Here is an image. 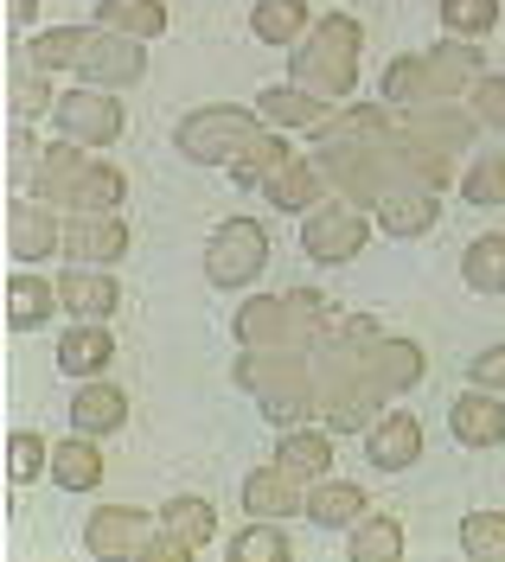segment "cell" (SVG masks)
Listing matches in <instances>:
<instances>
[{"label":"cell","instance_id":"6da1fadb","mask_svg":"<svg viewBox=\"0 0 505 562\" xmlns=\"http://www.w3.org/2000/svg\"><path fill=\"white\" fill-rule=\"evenodd\" d=\"M333 307H326L321 288H289V294H250L237 307V346H262V351H314Z\"/></svg>","mask_w":505,"mask_h":562},{"label":"cell","instance_id":"7a4b0ae2","mask_svg":"<svg viewBox=\"0 0 505 562\" xmlns=\"http://www.w3.org/2000/svg\"><path fill=\"white\" fill-rule=\"evenodd\" d=\"M237 390H250L256 409L269 422H307V409L321 403V384H314V364H307V351H262V346H244L237 358Z\"/></svg>","mask_w":505,"mask_h":562},{"label":"cell","instance_id":"3957f363","mask_svg":"<svg viewBox=\"0 0 505 562\" xmlns=\"http://www.w3.org/2000/svg\"><path fill=\"white\" fill-rule=\"evenodd\" d=\"M359 52H364V26L352 13H326L307 26V38L294 45V83L301 90H314L326 103H339V97H352V83H359Z\"/></svg>","mask_w":505,"mask_h":562},{"label":"cell","instance_id":"277c9868","mask_svg":"<svg viewBox=\"0 0 505 562\" xmlns=\"http://www.w3.org/2000/svg\"><path fill=\"white\" fill-rule=\"evenodd\" d=\"M33 199L71 205V211H115L128 199V179L115 173V167L83 160L77 140H58V147H45V160L33 167Z\"/></svg>","mask_w":505,"mask_h":562},{"label":"cell","instance_id":"5b68a950","mask_svg":"<svg viewBox=\"0 0 505 562\" xmlns=\"http://www.w3.org/2000/svg\"><path fill=\"white\" fill-rule=\"evenodd\" d=\"M256 109H237V103H205L192 109L180 122V135H173V147H180L192 167H231L237 160V147L256 135Z\"/></svg>","mask_w":505,"mask_h":562},{"label":"cell","instance_id":"8992f818","mask_svg":"<svg viewBox=\"0 0 505 562\" xmlns=\"http://www.w3.org/2000/svg\"><path fill=\"white\" fill-rule=\"evenodd\" d=\"M262 269H269V237H262V224H256V217L217 224L212 244H205V281H217V288H250Z\"/></svg>","mask_w":505,"mask_h":562},{"label":"cell","instance_id":"52a82bcc","mask_svg":"<svg viewBox=\"0 0 505 562\" xmlns=\"http://www.w3.org/2000/svg\"><path fill=\"white\" fill-rule=\"evenodd\" d=\"M371 237V224H364V205L352 199H326V205L307 211V231H301V249L314 256V262H352Z\"/></svg>","mask_w":505,"mask_h":562},{"label":"cell","instance_id":"ba28073f","mask_svg":"<svg viewBox=\"0 0 505 562\" xmlns=\"http://www.w3.org/2000/svg\"><path fill=\"white\" fill-rule=\"evenodd\" d=\"M77 77H90L97 90H128V83H142L147 77V38L97 26V38H90L83 58H77Z\"/></svg>","mask_w":505,"mask_h":562},{"label":"cell","instance_id":"9c48e42d","mask_svg":"<svg viewBox=\"0 0 505 562\" xmlns=\"http://www.w3.org/2000/svg\"><path fill=\"white\" fill-rule=\"evenodd\" d=\"M52 122H58V135L77 140V147H109V140L122 135V103L97 90V83H83L71 97H58L52 103Z\"/></svg>","mask_w":505,"mask_h":562},{"label":"cell","instance_id":"30bf717a","mask_svg":"<svg viewBox=\"0 0 505 562\" xmlns=\"http://www.w3.org/2000/svg\"><path fill=\"white\" fill-rule=\"evenodd\" d=\"M378 90H384V109H416V103H454L461 90L448 83V70L435 65V52H403L384 65L378 77Z\"/></svg>","mask_w":505,"mask_h":562},{"label":"cell","instance_id":"8fae6325","mask_svg":"<svg viewBox=\"0 0 505 562\" xmlns=\"http://www.w3.org/2000/svg\"><path fill=\"white\" fill-rule=\"evenodd\" d=\"M256 115L269 122V128H301V135H339V115H333V103L326 97H314V90H301V83H276V90H262L256 97Z\"/></svg>","mask_w":505,"mask_h":562},{"label":"cell","instance_id":"7c38bea8","mask_svg":"<svg viewBox=\"0 0 505 562\" xmlns=\"http://www.w3.org/2000/svg\"><path fill=\"white\" fill-rule=\"evenodd\" d=\"M65 249H71V262H122L128 256V224L115 217V211H71L65 217Z\"/></svg>","mask_w":505,"mask_h":562},{"label":"cell","instance_id":"4fadbf2b","mask_svg":"<svg viewBox=\"0 0 505 562\" xmlns=\"http://www.w3.org/2000/svg\"><path fill=\"white\" fill-rule=\"evenodd\" d=\"M58 301H65L71 319H109L122 307V281H109L97 262H71V269L58 276Z\"/></svg>","mask_w":505,"mask_h":562},{"label":"cell","instance_id":"5bb4252c","mask_svg":"<svg viewBox=\"0 0 505 562\" xmlns=\"http://www.w3.org/2000/svg\"><path fill=\"white\" fill-rule=\"evenodd\" d=\"M364 460H371L378 473L416 467V460H423V422L416 416H378L364 428Z\"/></svg>","mask_w":505,"mask_h":562},{"label":"cell","instance_id":"9a60e30c","mask_svg":"<svg viewBox=\"0 0 505 562\" xmlns=\"http://www.w3.org/2000/svg\"><path fill=\"white\" fill-rule=\"evenodd\" d=\"M142 543H147V512H135V505H103L83 525V550L90 557H142Z\"/></svg>","mask_w":505,"mask_h":562},{"label":"cell","instance_id":"2e32d148","mask_svg":"<svg viewBox=\"0 0 505 562\" xmlns=\"http://www.w3.org/2000/svg\"><path fill=\"white\" fill-rule=\"evenodd\" d=\"M7 249H13L20 262H38V256L65 249V224L45 205H26V199H20V205L7 211Z\"/></svg>","mask_w":505,"mask_h":562},{"label":"cell","instance_id":"e0dca14e","mask_svg":"<svg viewBox=\"0 0 505 562\" xmlns=\"http://www.w3.org/2000/svg\"><path fill=\"white\" fill-rule=\"evenodd\" d=\"M378 224H384L391 237H423V231H435V186H416V179L391 186V192L378 199Z\"/></svg>","mask_w":505,"mask_h":562},{"label":"cell","instance_id":"ac0fdd59","mask_svg":"<svg viewBox=\"0 0 505 562\" xmlns=\"http://www.w3.org/2000/svg\"><path fill=\"white\" fill-rule=\"evenodd\" d=\"M448 428H454L468 448H500L505 441V403L493 396V390H468V396H454Z\"/></svg>","mask_w":505,"mask_h":562},{"label":"cell","instance_id":"d6986e66","mask_svg":"<svg viewBox=\"0 0 505 562\" xmlns=\"http://www.w3.org/2000/svg\"><path fill=\"white\" fill-rule=\"evenodd\" d=\"M128 422V396H122V384H97V378H83L71 396V428H83V435H115Z\"/></svg>","mask_w":505,"mask_h":562},{"label":"cell","instance_id":"ffe728a7","mask_svg":"<svg viewBox=\"0 0 505 562\" xmlns=\"http://www.w3.org/2000/svg\"><path fill=\"white\" fill-rule=\"evenodd\" d=\"M294 486H301V480L269 460V467H256L250 480H244V505H250L256 518H294V512H307V498Z\"/></svg>","mask_w":505,"mask_h":562},{"label":"cell","instance_id":"44dd1931","mask_svg":"<svg viewBox=\"0 0 505 562\" xmlns=\"http://www.w3.org/2000/svg\"><path fill=\"white\" fill-rule=\"evenodd\" d=\"M109 358H115V339L103 333V319H77L71 333L58 339V371L65 378H97Z\"/></svg>","mask_w":505,"mask_h":562},{"label":"cell","instance_id":"7402d4cb","mask_svg":"<svg viewBox=\"0 0 505 562\" xmlns=\"http://www.w3.org/2000/svg\"><path fill=\"white\" fill-rule=\"evenodd\" d=\"M276 467H282V473H294V480H326V473H333V435H321V428H301V422H294L289 435L276 441Z\"/></svg>","mask_w":505,"mask_h":562},{"label":"cell","instance_id":"603a6c76","mask_svg":"<svg viewBox=\"0 0 505 562\" xmlns=\"http://www.w3.org/2000/svg\"><path fill=\"white\" fill-rule=\"evenodd\" d=\"M326 186H333V179L321 173V160H289L282 173L262 186V192H269V205H276V211H314L326 199Z\"/></svg>","mask_w":505,"mask_h":562},{"label":"cell","instance_id":"cb8c5ba5","mask_svg":"<svg viewBox=\"0 0 505 562\" xmlns=\"http://www.w3.org/2000/svg\"><path fill=\"white\" fill-rule=\"evenodd\" d=\"M289 167V140L276 135V128H256L244 147H237V160H231V179L237 186H269V179Z\"/></svg>","mask_w":505,"mask_h":562},{"label":"cell","instance_id":"d4e9b609","mask_svg":"<svg viewBox=\"0 0 505 562\" xmlns=\"http://www.w3.org/2000/svg\"><path fill=\"white\" fill-rule=\"evenodd\" d=\"M52 480H58L65 492L103 486V454H97V435H83V428H77L71 441H58V454H52Z\"/></svg>","mask_w":505,"mask_h":562},{"label":"cell","instance_id":"484cf974","mask_svg":"<svg viewBox=\"0 0 505 562\" xmlns=\"http://www.w3.org/2000/svg\"><path fill=\"white\" fill-rule=\"evenodd\" d=\"M52 307H65V301H58V281H38V276L7 281V326H13V333H33L38 319H52Z\"/></svg>","mask_w":505,"mask_h":562},{"label":"cell","instance_id":"4316f807","mask_svg":"<svg viewBox=\"0 0 505 562\" xmlns=\"http://www.w3.org/2000/svg\"><path fill=\"white\" fill-rule=\"evenodd\" d=\"M409 128H416L423 140H435V147H448V154H454V147H468V140H473L480 115H461L454 103H416V109H409Z\"/></svg>","mask_w":505,"mask_h":562},{"label":"cell","instance_id":"83f0119b","mask_svg":"<svg viewBox=\"0 0 505 562\" xmlns=\"http://www.w3.org/2000/svg\"><path fill=\"white\" fill-rule=\"evenodd\" d=\"M307 518H314L321 530L359 525L364 518V486H352V480H321V486L307 492Z\"/></svg>","mask_w":505,"mask_h":562},{"label":"cell","instance_id":"f1b7e54d","mask_svg":"<svg viewBox=\"0 0 505 562\" xmlns=\"http://www.w3.org/2000/svg\"><path fill=\"white\" fill-rule=\"evenodd\" d=\"M307 0H256L250 13V33L262 38V45H301L307 38Z\"/></svg>","mask_w":505,"mask_h":562},{"label":"cell","instance_id":"f546056e","mask_svg":"<svg viewBox=\"0 0 505 562\" xmlns=\"http://www.w3.org/2000/svg\"><path fill=\"white\" fill-rule=\"evenodd\" d=\"M371 378L384 390H416L423 384V346L416 339H384L371 351Z\"/></svg>","mask_w":505,"mask_h":562},{"label":"cell","instance_id":"4dcf8cb0","mask_svg":"<svg viewBox=\"0 0 505 562\" xmlns=\"http://www.w3.org/2000/svg\"><path fill=\"white\" fill-rule=\"evenodd\" d=\"M97 26L135 33V38H160L167 33V7H160V0H103V7H97Z\"/></svg>","mask_w":505,"mask_h":562},{"label":"cell","instance_id":"1f68e13d","mask_svg":"<svg viewBox=\"0 0 505 562\" xmlns=\"http://www.w3.org/2000/svg\"><path fill=\"white\" fill-rule=\"evenodd\" d=\"M461 276H468V288H480V294H505V231L473 237L468 256H461Z\"/></svg>","mask_w":505,"mask_h":562},{"label":"cell","instance_id":"d6a6232c","mask_svg":"<svg viewBox=\"0 0 505 562\" xmlns=\"http://www.w3.org/2000/svg\"><path fill=\"white\" fill-rule=\"evenodd\" d=\"M90 38L97 33H83V26H52V33L26 38V58H33V70H77V58H83Z\"/></svg>","mask_w":505,"mask_h":562},{"label":"cell","instance_id":"836d02e7","mask_svg":"<svg viewBox=\"0 0 505 562\" xmlns=\"http://www.w3.org/2000/svg\"><path fill=\"white\" fill-rule=\"evenodd\" d=\"M160 525L173 530V537H186L192 550H205L217 537V512L205 498H167V505H160Z\"/></svg>","mask_w":505,"mask_h":562},{"label":"cell","instance_id":"e575fe53","mask_svg":"<svg viewBox=\"0 0 505 562\" xmlns=\"http://www.w3.org/2000/svg\"><path fill=\"white\" fill-rule=\"evenodd\" d=\"M224 557H231V562H289L294 550H289V530H276V525H269V518H262V525L237 530Z\"/></svg>","mask_w":505,"mask_h":562},{"label":"cell","instance_id":"d590c367","mask_svg":"<svg viewBox=\"0 0 505 562\" xmlns=\"http://www.w3.org/2000/svg\"><path fill=\"white\" fill-rule=\"evenodd\" d=\"M403 557V525L397 518H364L352 537V562H397Z\"/></svg>","mask_w":505,"mask_h":562},{"label":"cell","instance_id":"8d00e7d4","mask_svg":"<svg viewBox=\"0 0 505 562\" xmlns=\"http://www.w3.org/2000/svg\"><path fill=\"white\" fill-rule=\"evenodd\" d=\"M461 550H468L473 562L505 557V518L500 512H468V518H461Z\"/></svg>","mask_w":505,"mask_h":562},{"label":"cell","instance_id":"74e56055","mask_svg":"<svg viewBox=\"0 0 505 562\" xmlns=\"http://www.w3.org/2000/svg\"><path fill=\"white\" fill-rule=\"evenodd\" d=\"M441 26H454L461 38H486L500 26V0H441Z\"/></svg>","mask_w":505,"mask_h":562},{"label":"cell","instance_id":"f35d334b","mask_svg":"<svg viewBox=\"0 0 505 562\" xmlns=\"http://www.w3.org/2000/svg\"><path fill=\"white\" fill-rule=\"evenodd\" d=\"M461 199H468V205H505V160L500 154L473 160V173L461 179Z\"/></svg>","mask_w":505,"mask_h":562},{"label":"cell","instance_id":"ab89813d","mask_svg":"<svg viewBox=\"0 0 505 562\" xmlns=\"http://www.w3.org/2000/svg\"><path fill=\"white\" fill-rule=\"evenodd\" d=\"M38 467H45V441H38L33 428H13V435H7V480H13V486H33Z\"/></svg>","mask_w":505,"mask_h":562},{"label":"cell","instance_id":"60d3db41","mask_svg":"<svg viewBox=\"0 0 505 562\" xmlns=\"http://www.w3.org/2000/svg\"><path fill=\"white\" fill-rule=\"evenodd\" d=\"M468 103H473V115H480L486 128H505V77H500V70H486V77L473 83Z\"/></svg>","mask_w":505,"mask_h":562},{"label":"cell","instance_id":"b9f144b4","mask_svg":"<svg viewBox=\"0 0 505 562\" xmlns=\"http://www.w3.org/2000/svg\"><path fill=\"white\" fill-rule=\"evenodd\" d=\"M58 97H52V83H45V70H33V77H13V122H26V115H38V109H52Z\"/></svg>","mask_w":505,"mask_h":562},{"label":"cell","instance_id":"7bdbcfd3","mask_svg":"<svg viewBox=\"0 0 505 562\" xmlns=\"http://www.w3.org/2000/svg\"><path fill=\"white\" fill-rule=\"evenodd\" d=\"M480 390H505V346H493V351H480L473 358V371H468Z\"/></svg>","mask_w":505,"mask_h":562},{"label":"cell","instance_id":"ee69618b","mask_svg":"<svg viewBox=\"0 0 505 562\" xmlns=\"http://www.w3.org/2000/svg\"><path fill=\"white\" fill-rule=\"evenodd\" d=\"M192 557H199V550H192L186 537H173V530L154 537V543H142V562H192Z\"/></svg>","mask_w":505,"mask_h":562},{"label":"cell","instance_id":"f6af8a7d","mask_svg":"<svg viewBox=\"0 0 505 562\" xmlns=\"http://www.w3.org/2000/svg\"><path fill=\"white\" fill-rule=\"evenodd\" d=\"M7 20H13V33H26L33 26V0H7Z\"/></svg>","mask_w":505,"mask_h":562}]
</instances>
